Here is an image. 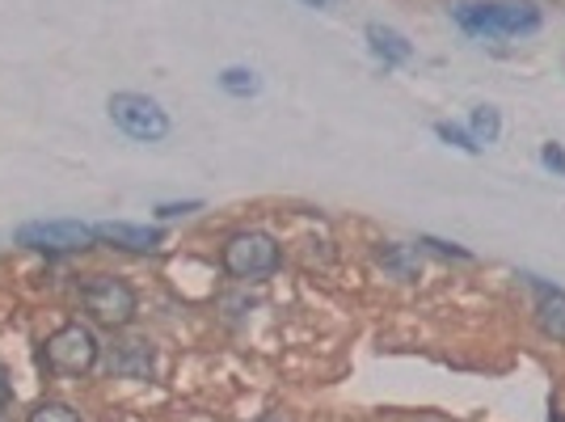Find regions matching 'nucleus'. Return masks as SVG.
Masks as SVG:
<instances>
[{
  "mask_svg": "<svg viewBox=\"0 0 565 422\" xmlns=\"http://www.w3.org/2000/svg\"><path fill=\"white\" fill-rule=\"evenodd\" d=\"M368 47H372V56H376L380 64H388V68L413 60V47H409L406 34H397L393 26H380V22L368 26Z\"/></svg>",
  "mask_w": 565,
  "mask_h": 422,
  "instance_id": "obj_8",
  "label": "nucleus"
},
{
  "mask_svg": "<svg viewBox=\"0 0 565 422\" xmlns=\"http://www.w3.org/2000/svg\"><path fill=\"white\" fill-rule=\"evenodd\" d=\"M266 422H271V419H266Z\"/></svg>",
  "mask_w": 565,
  "mask_h": 422,
  "instance_id": "obj_21",
  "label": "nucleus"
},
{
  "mask_svg": "<svg viewBox=\"0 0 565 422\" xmlns=\"http://www.w3.org/2000/svg\"><path fill=\"white\" fill-rule=\"evenodd\" d=\"M220 89L232 98H253L262 89V76L253 68H224L220 72Z\"/></svg>",
  "mask_w": 565,
  "mask_h": 422,
  "instance_id": "obj_10",
  "label": "nucleus"
},
{
  "mask_svg": "<svg viewBox=\"0 0 565 422\" xmlns=\"http://www.w3.org/2000/svg\"><path fill=\"white\" fill-rule=\"evenodd\" d=\"M148 367H153V351H148L144 342H123V351H119V372L148 376Z\"/></svg>",
  "mask_w": 565,
  "mask_h": 422,
  "instance_id": "obj_13",
  "label": "nucleus"
},
{
  "mask_svg": "<svg viewBox=\"0 0 565 422\" xmlns=\"http://www.w3.org/2000/svg\"><path fill=\"white\" fill-rule=\"evenodd\" d=\"M97 241H110L119 250L131 254H153L160 245V228H140V225H97Z\"/></svg>",
  "mask_w": 565,
  "mask_h": 422,
  "instance_id": "obj_7",
  "label": "nucleus"
},
{
  "mask_svg": "<svg viewBox=\"0 0 565 422\" xmlns=\"http://www.w3.org/2000/svg\"><path fill=\"white\" fill-rule=\"evenodd\" d=\"M110 119L123 135L140 140V144H157V140L169 135V114L148 94H115L110 98Z\"/></svg>",
  "mask_w": 565,
  "mask_h": 422,
  "instance_id": "obj_4",
  "label": "nucleus"
},
{
  "mask_svg": "<svg viewBox=\"0 0 565 422\" xmlns=\"http://www.w3.org/2000/svg\"><path fill=\"white\" fill-rule=\"evenodd\" d=\"M540 165H544V169H553L557 178H565V153H562V144H553V140H549V144L540 148Z\"/></svg>",
  "mask_w": 565,
  "mask_h": 422,
  "instance_id": "obj_17",
  "label": "nucleus"
},
{
  "mask_svg": "<svg viewBox=\"0 0 565 422\" xmlns=\"http://www.w3.org/2000/svg\"><path fill=\"white\" fill-rule=\"evenodd\" d=\"M81 304H85V313L94 317V322L110 325V329H119L135 317V292L127 288L123 279H115V275H97L89 279L85 288H81Z\"/></svg>",
  "mask_w": 565,
  "mask_h": 422,
  "instance_id": "obj_6",
  "label": "nucleus"
},
{
  "mask_svg": "<svg viewBox=\"0 0 565 422\" xmlns=\"http://www.w3.org/2000/svg\"><path fill=\"white\" fill-rule=\"evenodd\" d=\"M304 4H313V9H325V4H329V0H304Z\"/></svg>",
  "mask_w": 565,
  "mask_h": 422,
  "instance_id": "obj_20",
  "label": "nucleus"
},
{
  "mask_svg": "<svg viewBox=\"0 0 565 422\" xmlns=\"http://www.w3.org/2000/svg\"><path fill=\"white\" fill-rule=\"evenodd\" d=\"M43 363L56 372V376H85L97 363V338L89 325L72 322L60 325L47 342H43Z\"/></svg>",
  "mask_w": 565,
  "mask_h": 422,
  "instance_id": "obj_3",
  "label": "nucleus"
},
{
  "mask_svg": "<svg viewBox=\"0 0 565 422\" xmlns=\"http://www.w3.org/2000/svg\"><path fill=\"white\" fill-rule=\"evenodd\" d=\"M97 241L94 225L81 220H34L17 228V245L43 250V254H68V250H89Z\"/></svg>",
  "mask_w": 565,
  "mask_h": 422,
  "instance_id": "obj_5",
  "label": "nucleus"
},
{
  "mask_svg": "<svg viewBox=\"0 0 565 422\" xmlns=\"http://www.w3.org/2000/svg\"><path fill=\"white\" fill-rule=\"evenodd\" d=\"M469 135L477 144H498V135H503V119H498V110L494 106H477L469 119Z\"/></svg>",
  "mask_w": 565,
  "mask_h": 422,
  "instance_id": "obj_11",
  "label": "nucleus"
},
{
  "mask_svg": "<svg viewBox=\"0 0 565 422\" xmlns=\"http://www.w3.org/2000/svg\"><path fill=\"white\" fill-rule=\"evenodd\" d=\"M422 245H431V250H435V254H443V258H460V262L472 258L469 250H460V245H447V241H440V237H422Z\"/></svg>",
  "mask_w": 565,
  "mask_h": 422,
  "instance_id": "obj_18",
  "label": "nucleus"
},
{
  "mask_svg": "<svg viewBox=\"0 0 565 422\" xmlns=\"http://www.w3.org/2000/svg\"><path fill=\"white\" fill-rule=\"evenodd\" d=\"M435 135H440L443 144H452V148H465V153H481V144L472 140L465 128H456V123H435Z\"/></svg>",
  "mask_w": 565,
  "mask_h": 422,
  "instance_id": "obj_15",
  "label": "nucleus"
},
{
  "mask_svg": "<svg viewBox=\"0 0 565 422\" xmlns=\"http://www.w3.org/2000/svg\"><path fill=\"white\" fill-rule=\"evenodd\" d=\"M220 266L232 279H262L279 270V241L266 232H232L220 250Z\"/></svg>",
  "mask_w": 565,
  "mask_h": 422,
  "instance_id": "obj_2",
  "label": "nucleus"
},
{
  "mask_svg": "<svg viewBox=\"0 0 565 422\" xmlns=\"http://www.w3.org/2000/svg\"><path fill=\"white\" fill-rule=\"evenodd\" d=\"M452 17L472 38H519L540 31V9L528 0H465Z\"/></svg>",
  "mask_w": 565,
  "mask_h": 422,
  "instance_id": "obj_1",
  "label": "nucleus"
},
{
  "mask_svg": "<svg viewBox=\"0 0 565 422\" xmlns=\"http://www.w3.org/2000/svg\"><path fill=\"white\" fill-rule=\"evenodd\" d=\"M26 422H81V414L63 401H43V406H34V414Z\"/></svg>",
  "mask_w": 565,
  "mask_h": 422,
  "instance_id": "obj_14",
  "label": "nucleus"
},
{
  "mask_svg": "<svg viewBox=\"0 0 565 422\" xmlns=\"http://www.w3.org/2000/svg\"><path fill=\"white\" fill-rule=\"evenodd\" d=\"M536 296H540V304H536L540 329H544L553 342H565V292L562 288H549V284H536Z\"/></svg>",
  "mask_w": 565,
  "mask_h": 422,
  "instance_id": "obj_9",
  "label": "nucleus"
},
{
  "mask_svg": "<svg viewBox=\"0 0 565 422\" xmlns=\"http://www.w3.org/2000/svg\"><path fill=\"white\" fill-rule=\"evenodd\" d=\"M380 262H384V270H393L397 279H413V275H418V254H413L409 245H384V250H380Z\"/></svg>",
  "mask_w": 565,
  "mask_h": 422,
  "instance_id": "obj_12",
  "label": "nucleus"
},
{
  "mask_svg": "<svg viewBox=\"0 0 565 422\" xmlns=\"http://www.w3.org/2000/svg\"><path fill=\"white\" fill-rule=\"evenodd\" d=\"M9 401H13V389H9V376L0 372V414L9 410Z\"/></svg>",
  "mask_w": 565,
  "mask_h": 422,
  "instance_id": "obj_19",
  "label": "nucleus"
},
{
  "mask_svg": "<svg viewBox=\"0 0 565 422\" xmlns=\"http://www.w3.org/2000/svg\"><path fill=\"white\" fill-rule=\"evenodd\" d=\"M203 198H182V203H157V220H178V216H190L199 212Z\"/></svg>",
  "mask_w": 565,
  "mask_h": 422,
  "instance_id": "obj_16",
  "label": "nucleus"
}]
</instances>
